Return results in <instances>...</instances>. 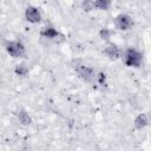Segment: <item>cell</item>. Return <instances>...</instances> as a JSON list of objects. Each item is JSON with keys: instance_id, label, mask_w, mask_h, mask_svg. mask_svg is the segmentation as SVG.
Returning a JSON list of instances; mask_svg holds the SVG:
<instances>
[{"instance_id": "6da1fadb", "label": "cell", "mask_w": 151, "mask_h": 151, "mask_svg": "<svg viewBox=\"0 0 151 151\" xmlns=\"http://www.w3.org/2000/svg\"><path fill=\"white\" fill-rule=\"evenodd\" d=\"M73 67H74L76 73L83 81L91 84V85H97V78H98V73H99V71L97 68H94L93 66L83 64V63L76 64Z\"/></svg>"}, {"instance_id": "7a4b0ae2", "label": "cell", "mask_w": 151, "mask_h": 151, "mask_svg": "<svg viewBox=\"0 0 151 151\" xmlns=\"http://www.w3.org/2000/svg\"><path fill=\"white\" fill-rule=\"evenodd\" d=\"M124 64L127 66V67H134V68H138L142 66V63H143V54L133 48V47H129L126 48L125 51H123V57H122Z\"/></svg>"}, {"instance_id": "3957f363", "label": "cell", "mask_w": 151, "mask_h": 151, "mask_svg": "<svg viewBox=\"0 0 151 151\" xmlns=\"http://www.w3.org/2000/svg\"><path fill=\"white\" fill-rule=\"evenodd\" d=\"M6 52L15 59H21L26 55V46L21 40H8L5 42Z\"/></svg>"}, {"instance_id": "277c9868", "label": "cell", "mask_w": 151, "mask_h": 151, "mask_svg": "<svg viewBox=\"0 0 151 151\" xmlns=\"http://www.w3.org/2000/svg\"><path fill=\"white\" fill-rule=\"evenodd\" d=\"M114 27L119 31H129L133 27V20L129 14L120 13L118 14L113 20Z\"/></svg>"}, {"instance_id": "5b68a950", "label": "cell", "mask_w": 151, "mask_h": 151, "mask_svg": "<svg viewBox=\"0 0 151 151\" xmlns=\"http://www.w3.org/2000/svg\"><path fill=\"white\" fill-rule=\"evenodd\" d=\"M104 54L106 55V58H109L110 60H119L123 57V50L122 47H119L117 44L110 41L105 45L104 50H103Z\"/></svg>"}, {"instance_id": "8992f818", "label": "cell", "mask_w": 151, "mask_h": 151, "mask_svg": "<svg viewBox=\"0 0 151 151\" xmlns=\"http://www.w3.org/2000/svg\"><path fill=\"white\" fill-rule=\"evenodd\" d=\"M25 19L29 24H39L42 19L40 9L35 6H32V5L27 6L25 9Z\"/></svg>"}, {"instance_id": "52a82bcc", "label": "cell", "mask_w": 151, "mask_h": 151, "mask_svg": "<svg viewBox=\"0 0 151 151\" xmlns=\"http://www.w3.org/2000/svg\"><path fill=\"white\" fill-rule=\"evenodd\" d=\"M40 35L47 40H54V41H57L58 39L61 38L60 32L52 25H45L40 29Z\"/></svg>"}, {"instance_id": "ba28073f", "label": "cell", "mask_w": 151, "mask_h": 151, "mask_svg": "<svg viewBox=\"0 0 151 151\" xmlns=\"http://www.w3.org/2000/svg\"><path fill=\"white\" fill-rule=\"evenodd\" d=\"M147 125H149V117L146 113H139L133 120V126L136 130H142Z\"/></svg>"}, {"instance_id": "9c48e42d", "label": "cell", "mask_w": 151, "mask_h": 151, "mask_svg": "<svg viewBox=\"0 0 151 151\" xmlns=\"http://www.w3.org/2000/svg\"><path fill=\"white\" fill-rule=\"evenodd\" d=\"M17 118H18V122H19L21 125H24V126H28V125L32 124V118H31V116H29L28 112H27L26 110H24V109H21V110L18 111Z\"/></svg>"}, {"instance_id": "30bf717a", "label": "cell", "mask_w": 151, "mask_h": 151, "mask_svg": "<svg viewBox=\"0 0 151 151\" xmlns=\"http://www.w3.org/2000/svg\"><path fill=\"white\" fill-rule=\"evenodd\" d=\"M112 6V0H93V8L99 11H107Z\"/></svg>"}, {"instance_id": "8fae6325", "label": "cell", "mask_w": 151, "mask_h": 151, "mask_svg": "<svg viewBox=\"0 0 151 151\" xmlns=\"http://www.w3.org/2000/svg\"><path fill=\"white\" fill-rule=\"evenodd\" d=\"M14 72H15V74H17V76L25 77V76H27V73H28V67H27L24 63H21V64H18V65L15 66Z\"/></svg>"}, {"instance_id": "7c38bea8", "label": "cell", "mask_w": 151, "mask_h": 151, "mask_svg": "<svg viewBox=\"0 0 151 151\" xmlns=\"http://www.w3.org/2000/svg\"><path fill=\"white\" fill-rule=\"evenodd\" d=\"M100 34H101V38H103V39H104V38H105V39H109V38H110L111 32H110V31H107L106 28H104V29L100 32Z\"/></svg>"}]
</instances>
